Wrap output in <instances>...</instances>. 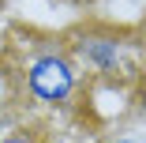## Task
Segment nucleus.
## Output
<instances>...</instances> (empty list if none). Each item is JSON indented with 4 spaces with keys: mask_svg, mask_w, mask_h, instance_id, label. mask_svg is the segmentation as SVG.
I'll list each match as a JSON object with an SVG mask.
<instances>
[{
    "mask_svg": "<svg viewBox=\"0 0 146 143\" xmlns=\"http://www.w3.org/2000/svg\"><path fill=\"white\" fill-rule=\"evenodd\" d=\"M64 42H68L71 60L94 75H120L127 68V56L135 45V38L127 30H112V26H101V23L75 26Z\"/></svg>",
    "mask_w": 146,
    "mask_h": 143,
    "instance_id": "2",
    "label": "nucleus"
},
{
    "mask_svg": "<svg viewBox=\"0 0 146 143\" xmlns=\"http://www.w3.org/2000/svg\"><path fill=\"white\" fill-rule=\"evenodd\" d=\"M142 45H146V19H142Z\"/></svg>",
    "mask_w": 146,
    "mask_h": 143,
    "instance_id": "6",
    "label": "nucleus"
},
{
    "mask_svg": "<svg viewBox=\"0 0 146 143\" xmlns=\"http://www.w3.org/2000/svg\"><path fill=\"white\" fill-rule=\"evenodd\" d=\"M105 143H139V139H127V136H112V139H105Z\"/></svg>",
    "mask_w": 146,
    "mask_h": 143,
    "instance_id": "5",
    "label": "nucleus"
},
{
    "mask_svg": "<svg viewBox=\"0 0 146 143\" xmlns=\"http://www.w3.org/2000/svg\"><path fill=\"white\" fill-rule=\"evenodd\" d=\"M0 143H41V139H38L34 132H15V136H4Z\"/></svg>",
    "mask_w": 146,
    "mask_h": 143,
    "instance_id": "3",
    "label": "nucleus"
},
{
    "mask_svg": "<svg viewBox=\"0 0 146 143\" xmlns=\"http://www.w3.org/2000/svg\"><path fill=\"white\" fill-rule=\"evenodd\" d=\"M135 102H139V113H142V117H146V83H142V87H139V94H135Z\"/></svg>",
    "mask_w": 146,
    "mask_h": 143,
    "instance_id": "4",
    "label": "nucleus"
},
{
    "mask_svg": "<svg viewBox=\"0 0 146 143\" xmlns=\"http://www.w3.org/2000/svg\"><path fill=\"white\" fill-rule=\"evenodd\" d=\"M23 91L41 105H68L79 91V64L71 60L64 38H41L23 64Z\"/></svg>",
    "mask_w": 146,
    "mask_h": 143,
    "instance_id": "1",
    "label": "nucleus"
}]
</instances>
